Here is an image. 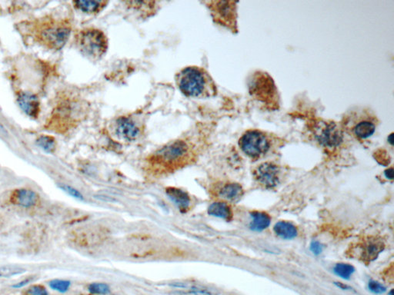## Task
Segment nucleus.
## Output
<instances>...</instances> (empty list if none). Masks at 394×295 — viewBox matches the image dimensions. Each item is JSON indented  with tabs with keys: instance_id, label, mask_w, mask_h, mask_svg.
I'll return each instance as SVG.
<instances>
[{
	"instance_id": "obj_1",
	"label": "nucleus",
	"mask_w": 394,
	"mask_h": 295,
	"mask_svg": "<svg viewBox=\"0 0 394 295\" xmlns=\"http://www.w3.org/2000/svg\"><path fill=\"white\" fill-rule=\"evenodd\" d=\"M379 120L373 111L367 108H353L343 118L342 128L358 139H367L374 135Z\"/></svg>"
},
{
	"instance_id": "obj_2",
	"label": "nucleus",
	"mask_w": 394,
	"mask_h": 295,
	"mask_svg": "<svg viewBox=\"0 0 394 295\" xmlns=\"http://www.w3.org/2000/svg\"><path fill=\"white\" fill-rule=\"evenodd\" d=\"M249 91L251 96L266 105L267 109L279 107L278 92L271 77L267 73L256 72L249 80Z\"/></svg>"
},
{
	"instance_id": "obj_3",
	"label": "nucleus",
	"mask_w": 394,
	"mask_h": 295,
	"mask_svg": "<svg viewBox=\"0 0 394 295\" xmlns=\"http://www.w3.org/2000/svg\"><path fill=\"white\" fill-rule=\"evenodd\" d=\"M35 32L40 43L51 49H60L69 40L71 28L64 22H49L37 26Z\"/></svg>"
},
{
	"instance_id": "obj_4",
	"label": "nucleus",
	"mask_w": 394,
	"mask_h": 295,
	"mask_svg": "<svg viewBox=\"0 0 394 295\" xmlns=\"http://www.w3.org/2000/svg\"><path fill=\"white\" fill-rule=\"evenodd\" d=\"M79 48L84 55L92 59H99L108 48L107 39L97 29L82 30L77 36Z\"/></svg>"
},
{
	"instance_id": "obj_5",
	"label": "nucleus",
	"mask_w": 394,
	"mask_h": 295,
	"mask_svg": "<svg viewBox=\"0 0 394 295\" xmlns=\"http://www.w3.org/2000/svg\"><path fill=\"white\" fill-rule=\"evenodd\" d=\"M177 83L181 92L189 97H199L206 92V76L201 69L188 67L177 76Z\"/></svg>"
},
{
	"instance_id": "obj_6",
	"label": "nucleus",
	"mask_w": 394,
	"mask_h": 295,
	"mask_svg": "<svg viewBox=\"0 0 394 295\" xmlns=\"http://www.w3.org/2000/svg\"><path fill=\"white\" fill-rule=\"evenodd\" d=\"M189 145L184 141H176L165 145L152 157V163L166 168L175 167L188 156Z\"/></svg>"
},
{
	"instance_id": "obj_7",
	"label": "nucleus",
	"mask_w": 394,
	"mask_h": 295,
	"mask_svg": "<svg viewBox=\"0 0 394 295\" xmlns=\"http://www.w3.org/2000/svg\"><path fill=\"white\" fill-rule=\"evenodd\" d=\"M271 141L263 131L249 130L246 131L239 141L243 152L252 159H258L267 153Z\"/></svg>"
},
{
	"instance_id": "obj_8",
	"label": "nucleus",
	"mask_w": 394,
	"mask_h": 295,
	"mask_svg": "<svg viewBox=\"0 0 394 295\" xmlns=\"http://www.w3.org/2000/svg\"><path fill=\"white\" fill-rule=\"evenodd\" d=\"M206 3L215 22L233 32L237 31V2L211 1Z\"/></svg>"
},
{
	"instance_id": "obj_9",
	"label": "nucleus",
	"mask_w": 394,
	"mask_h": 295,
	"mask_svg": "<svg viewBox=\"0 0 394 295\" xmlns=\"http://www.w3.org/2000/svg\"><path fill=\"white\" fill-rule=\"evenodd\" d=\"M77 109L74 107L73 102H63L58 106L51 116L50 121L48 123L49 128L55 130L67 129L76 120L74 112Z\"/></svg>"
},
{
	"instance_id": "obj_10",
	"label": "nucleus",
	"mask_w": 394,
	"mask_h": 295,
	"mask_svg": "<svg viewBox=\"0 0 394 295\" xmlns=\"http://www.w3.org/2000/svg\"><path fill=\"white\" fill-rule=\"evenodd\" d=\"M315 134L319 142L324 146H337L343 141L342 130L334 123H318L315 128Z\"/></svg>"
},
{
	"instance_id": "obj_11",
	"label": "nucleus",
	"mask_w": 394,
	"mask_h": 295,
	"mask_svg": "<svg viewBox=\"0 0 394 295\" xmlns=\"http://www.w3.org/2000/svg\"><path fill=\"white\" fill-rule=\"evenodd\" d=\"M254 176L259 183L266 188H273L278 184L280 169L273 163H263L255 170Z\"/></svg>"
},
{
	"instance_id": "obj_12",
	"label": "nucleus",
	"mask_w": 394,
	"mask_h": 295,
	"mask_svg": "<svg viewBox=\"0 0 394 295\" xmlns=\"http://www.w3.org/2000/svg\"><path fill=\"white\" fill-rule=\"evenodd\" d=\"M116 136L126 142H133L140 135V128L128 117H121L117 119L115 126Z\"/></svg>"
},
{
	"instance_id": "obj_13",
	"label": "nucleus",
	"mask_w": 394,
	"mask_h": 295,
	"mask_svg": "<svg viewBox=\"0 0 394 295\" xmlns=\"http://www.w3.org/2000/svg\"><path fill=\"white\" fill-rule=\"evenodd\" d=\"M384 242L377 238H370L364 241L360 246V257L363 261L370 262L377 258L379 254L384 251Z\"/></svg>"
},
{
	"instance_id": "obj_14",
	"label": "nucleus",
	"mask_w": 394,
	"mask_h": 295,
	"mask_svg": "<svg viewBox=\"0 0 394 295\" xmlns=\"http://www.w3.org/2000/svg\"><path fill=\"white\" fill-rule=\"evenodd\" d=\"M19 107L30 118L37 119L40 112V103L38 98L29 92L19 93L17 98Z\"/></svg>"
},
{
	"instance_id": "obj_15",
	"label": "nucleus",
	"mask_w": 394,
	"mask_h": 295,
	"mask_svg": "<svg viewBox=\"0 0 394 295\" xmlns=\"http://www.w3.org/2000/svg\"><path fill=\"white\" fill-rule=\"evenodd\" d=\"M38 195L34 191L25 188L15 191L11 197L12 203L26 209L36 206L38 202Z\"/></svg>"
},
{
	"instance_id": "obj_16",
	"label": "nucleus",
	"mask_w": 394,
	"mask_h": 295,
	"mask_svg": "<svg viewBox=\"0 0 394 295\" xmlns=\"http://www.w3.org/2000/svg\"><path fill=\"white\" fill-rule=\"evenodd\" d=\"M166 194L180 211L184 212L188 210L191 206V199L187 192L175 187H168L166 188Z\"/></svg>"
},
{
	"instance_id": "obj_17",
	"label": "nucleus",
	"mask_w": 394,
	"mask_h": 295,
	"mask_svg": "<svg viewBox=\"0 0 394 295\" xmlns=\"http://www.w3.org/2000/svg\"><path fill=\"white\" fill-rule=\"evenodd\" d=\"M107 3V1H102V0H96V1L82 0V1L73 2L76 8L82 12L90 14L97 13L102 10Z\"/></svg>"
},
{
	"instance_id": "obj_18",
	"label": "nucleus",
	"mask_w": 394,
	"mask_h": 295,
	"mask_svg": "<svg viewBox=\"0 0 394 295\" xmlns=\"http://www.w3.org/2000/svg\"><path fill=\"white\" fill-rule=\"evenodd\" d=\"M207 212L209 215L220 217L227 221H230L232 218L231 209L225 202H217L211 204L208 208Z\"/></svg>"
},
{
	"instance_id": "obj_19",
	"label": "nucleus",
	"mask_w": 394,
	"mask_h": 295,
	"mask_svg": "<svg viewBox=\"0 0 394 295\" xmlns=\"http://www.w3.org/2000/svg\"><path fill=\"white\" fill-rule=\"evenodd\" d=\"M244 194L242 187L238 184H227L221 188L220 196L226 200L236 202L242 197Z\"/></svg>"
},
{
	"instance_id": "obj_20",
	"label": "nucleus",
	"mask_w": 394,
	"mask_h": 295,
	"mask_svg": "<svg viewBox=\"0 0 394 295\" xmlns=\"http://www.w3.org/2000/svg\"><path fill=\"white\" fill-rule=\"evenodd\" d=\"M274 231L280 238L292 239L297 235V231L294 225L286 221H280L274 226Z\"/></svg>"
},
{
	"instance_id": "obj_21",
	"label": "nucleus",
	"mask_w": 394,
	"mask_h": 295,
	"mask_svg": "<svg viewBox=\"0 0 394 295\" xmlns=\"http://www.w3.org/2000/svg\"><path fill=\"white\" fill-rule=\"evenodd\" d=\"M252 217L250 228L253 231H261L270 225V217L265 213L253 212L252 214Z\"/></svg>"
},
{
	"instance_id": "obj_22",
	"label": "nucleus",
	"mask_w": 394,
	"mask_h": 295,
	"mask_svg": "<svg viewBox=\"0 0 394 295\" xmlns=\"http://www.w3.org/2000/svg\"><path fill=\"white\" fill-rule=\"evenodd\" d=\"M26 270L17 265L0 266V278H11L16 275H23Z\"/></svg>"
},
{
	"instance_id": "obj_23",
	"label": "nucleus",
	"mask_w": 394,
	"mask_h": 295,
	"mask_svg": "<svg viewBox=\"0 0 394 295\" xmlns=\"http://www.w3.org/2000/svg\"><path fill=\"white\" fill-rule=\"evenodd\" d=\"M37 144L47 153H52L55 150V140L53 137L42 135L37 138Z\"/></svg>"
},
{
	"instance_id": "obj_24",
	"label": "nucleus",
	"mask_w": 394,
	"mask_h": 295,
	"mask_svg": "<svg viewBox=\"0 0 394 295\" xmlns=\"http://www.w3.org/2000/svg\"><path fill=\"white\" fill-rule=\"evenodd\" d=\"M334 272L336 275L344 278V279H349L351 275H353L355 269L353 266L348 264H337L334 267Z\"/></svg>"
},
{
	"instance_id": "obj_25",
	"label": "nucleus",
	"mask_w": 394,
	"mask_h": 295,
	"mask_svg": "<svg viewBox=\"0 0 394 295\" xmlns=\"http://www.w3.org/2000/svg\"><path fill=\"white\" fill-rule=\"evenodd\" d=\"M49 287L52 290L56 291V292H60V293H65L69 290V287H70V282L66 281V280H59L55 279L51 281L49 283Z\"/></svg>"
},
{
	"instance_id": "obj_26",
	"label": "nucleus",
	"mask_w": 394,
	"mask_h": 295,
	"mask_svg": "<svg viewBox=\"0 0 394 295\" xmlns=\"http://www.w3.org/2000/svg\"><path fill=\"white\" fill-rule=\"evenodd\" d=\"M89 292L93 295H107L109 293V285L104 283H94L89 286Z\"/></svg>"
},
{
	"instance_id": "obj_27",
	"label": "nucleus",
	"mask_w": 394,
	"mask_h": 295,
	"mask_svg": "<svg viewBox=\"0 0 394 295\" xmlns=\"http://www.w3.org/2000/svg\"><path fill=\"white\" fill-rule=\"evenodd\" d=\"M59 187L63 192H66L70 196L73 197L74 199H78V200H84V198H83V195H82L81 192H79L77 189L73 188V187L69 186V185H59Z\"/></svg>"
},
{
	"instance_id": "obj_28",
	"label": "nucleus",
	"mask_w": 394,
	"mask_h": 295,
	"mask_svg": "<svg viewBox=\"0 0 394 295\" xmlns=\"http://www.w3.org/2000/svg\"><path fill=\"white\" fill-rule=\"evenodd\" d=\"M26 294L28 295H49L47 289L41 285H33L30 287Z\"/></svg>"
},
{
	"instance_id": "obj_29",
	"label": "nucleus",
	"mask_w": 394,
	"mask_h": 295,
	"mask_svg": "<svg viewBox=\"0 0 394 295\" xmlns=\"http://www.w3.org/2000/svg\"><path fill=\"white\" fill-rule=\"evenodd\" d=\"M368 287L370 292L374 294H383L387 290L382 284L379 283V282H375V281H371V282H369Z\"/></svg>"
},
{
	"instance_id": "obj_30",
	"label": "nucleus",
	"mask_w": 394,
	"mask_h": 295,
	"mask_svg": "<svg viewBox=\"0 0 394 295\" xmlns=\"http://www.w3.org/2000/svg\"><path fill=\"white\" fill-rule=\"evenodd\" d=\"M323 245L319 242H312L311 245H310V249L315 254H320L323 252Z\"/></svg>"
},
{
	"instance_id": "obj_31",
	"label": "nucleus",
	"mask_w": 394,
	"mask_h": 295,
	"mask_svg": "<svg viewBox=\"0 0 394 295\" xmlns=\"http://www.w3.org/2000/svg\"><path fill=\"white\" fill-rule=\"evenodd\" d=\"M30 282H32L31 278H26V279L23 280V281L19 282V283L16 284V285H12V288H14V289H20V288L26 286V285L30 283Z\"/></svg>"
},
{
	"instance_id": "obj_32",
	"label": "nucleus",
	"mask_w": 394,
	"mask_h": 295,
	"mask_svg": "<svg viewBox=\"0 0 394 295\" xmlns=\"http://www.w3.org/2000/svg\"><path fill=\"white\" fill-rule=\"evenodd\" d=\"M385 176L386 178H388V179H394V169H393L392 168L388 169L385 171Z\"/></svg>"
},
{
	"instance_id": "obj_33",
	"label": "nucleus",
	"mask_w": 394,
	"mask_h": 295,
	"mask_svg": "<svg viewBox=\"0 0 394 295\" xmlns=\"http://www.w3.org/2000/svg\"><path fill=\"white\" fill-rule=\"evenodd\" d=\"M335 284L337 287H339V288H341V289H344V290H347V289H349V287H348L347 285H344L341 283H335Z\"/></svg>"
},
{
	"instance_id": "obj_34",
	"label": "nucleus",
	"mask_w": 394,
	"mask_h": 295,
	"mask_svg": "<svg viewBox=\"0 0 394 295\" xmlns=\"http://www.w3.org/2000/svg\"><path fill=\"white\" fill-rule=\"evenodd\" d=\"M389 140H390V143H391V145H393V142H394V140H393V135H391V136H390L389 138Z\"/></svg>"
},
{
	"instance_id": "obj_35",
	"label": "nucleus",
	"mask_w": 394,
	"mask_h": 295,
	"mask_svg": "<svg viewBox=\"0 0 394 295\" xmlns=\"http://www.w3.org/2000/svg\"><path fill=\"white\" fill-rule=\"evenodd\" d=\"M390 295H394V291H391V293H390Z\"/></svg>"
}]
</instances>
